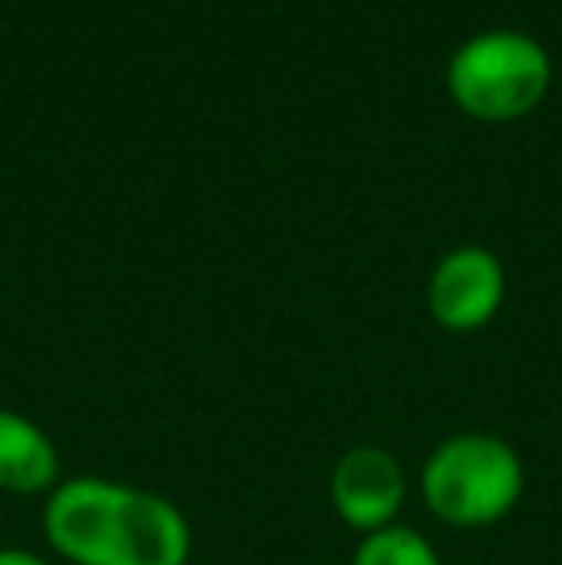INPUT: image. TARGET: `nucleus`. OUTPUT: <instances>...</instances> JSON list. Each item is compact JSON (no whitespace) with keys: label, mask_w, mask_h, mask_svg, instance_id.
Segmentation results:
<instances>
[{"label":"nucleus","mask_w":562,"mask_h":565,"mask_svg":"<svg viewBox=\"0 0 562 565\" xmlns=\"http://www.w3.org/2000/svg\"><path fill=\"white\" fill-rule=\"evenodd\" d=\"M351 565H443V558L424 531L393 523V527L359 535Z\"/></svg>","instance_id":"0eeeda50"},{"label":"nucleus","mask_w":562,"mask_h":565,"mask_svg":"<svg viewBox=\"0 0 562 565\" xmlns=\"http://www.w3.org/2000/svg\"><path fill=\"white\" fill-rule=\"evenodd\" d=\"M43 539L66 565H189L193 523L170 497L113 477H62L43 500Z\"/></svg>","instance_id":"f257e3e1"},{"label":"nucleus","mask_w":562,"mask_h":565,"mask_svg":"<svg viewBox=\"0 0 562 565\" xmlns=\"http://www.w3.org/2000/svg\"><path fill=\"white\" fill-rule=\"evenodd\" d=\"M62 481V454L43 424L15 408H0V492L8 497H51Z\"/></svg>","instance_id":"423d86ee"},{"label":"nucleus","mask_w":562,"mask_h":565,"mask_svg":"<svg viewBox=\"0 0 562 565\" xmlns=\"http://www.w3.org/2000/svg\"><path fill=\"white\" fill-rule=\"evenodd\" d=\"M416 489L427 515L443 527L481 531L517 512L528 489V469L501 435L455 431L427 450Z\"/></svg>","instance_id":"f03ea898"},{"label":"nucleus","mask_w":562,"mask_h":565,"mask_svg":"<svg viewBox=\"0 0 562 565\" xmlns=\"http://www.w3.org/2000/svg\"><path fill=\"white\" fill-rule=\"evenodd\" d=\"M0 565H54L43 554L28 551V546H0Z\"/></svg>","instance_id":"6e6552de"},{"label":"nucleus","mask_w":562,"mask_h":565,"mask_svg":"<svg viewBox=\"0 0 562 565\" xmlns=\"http://www.w3.org/2000/svg\"><path fill=\"white\" fill-rule=\"evenodd\" d=\"M331 512L359 535L401 523L409 500V473L390 447L359 443L343 450L328 477Z\"/></svg>","instance_id":"20e7f679"},{"label":"nucleus","mask_w":562,"mask_h":565,"mask_svg":"<svg viewBox=\"0 0 562 565\" xmlns=\"http://www.w3.org/2000/svg\"><path fill=\"white\" fill-rule=\"evenodd\" d=\"M505 305V266L486 246H458L443 254L427 277V312L443 331H478Z\"/></svg>","instance_id":"39448f33"},{"label":"nucleus","mask_w":562,"mask_h":565,"mask_svg":"<svg viewBox=\"0 0 562 565\" xmlns=\"http://www.w3.org/2000/svg\"><path fill=\"white\" fill-rule=\"evenodd\" d=\"M450 93L478 119H512L540 105L551 82V62L536 39L520 31H486L450 58Z\"/></svg>","instance_id":"7ed1b4c3"}]
</instances>
